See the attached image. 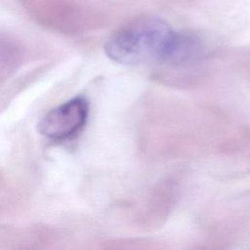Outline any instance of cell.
Masks as SVG:
<instances>
[{
  "instance_id": "obj_1",
  "label": "cell",
  "mask_w": 250,
  "mask_h": 250,
  "mask_svg": "<svg viewBox=\"0 0 250 250\" xmlns=\"http://www.w3.org/2000/svg\"><path fill=\"white\" fill-rule=\"evenodd\" d=\"M104 51L108 58L123 64H178L197 57L201 43L193 35L173 30L159 18L143 17L116 30Z\"/></svg>"
},
{
  "instance_id": "obj_2",
  "label": "cell",
  "mask_w": 250,
  "mask_h": 250,
  "mask_svg": "<svg viewBox=\"0 0 250 250\" xmlns=\"http://www.w3.org/2000/svg\"><path fill=\"white\" fill-rule=\"evenodd\" d=\"M88 114V101L78 96L48 111L39 121L37 129L42 136L48 139L67 140L82 130Z\"/></svg>"
}]
</instances>
